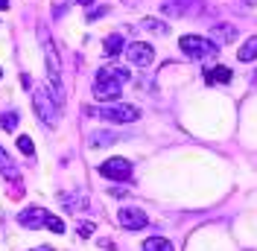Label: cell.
Listing matches in <instances>:
<instances>
[{
    "label": "cell",
    "instance_id": "obj_13",
    "mask_svg": "<svg viewBox=\"0 0 257 251\" xmlns=\"http://www.w3.org/2000/svg\"><path fill=\"white\" fill-rule=\"evenodd\" d=\"M237 59H240V62H254L257 59V35H251V38L242 41L240 50H237Z\"/></svg>",
    "mask_w": 257,
    "mask_h": 251
},
{
    "label": "cell",
    "instance_id": "obj_11",
    "mask_svg": "<svg viewBox=\"0 0 257 251\" xmlns=\"http://www.w3.org/2000/svg\"><path fill=\"white\" fill-rule=\"evenodd\" d=\"M0 175L6 178V181H21V173H18V167L12 164V158H9V152L0 146Z\"/></svg>",
    "mask_w": 257,
    "mask_h": 251
},
{
    "label": "cell",
    "instance_id": "obj_16",
    "mask_svg": "<svg viewBox=\"0 0 257 251\" xmlns=\"http://www.w3.org/2000/svg\"><path fill=\"white\" fill-rule=\"evenodd\" d=\"M114 141H117V138H114L111 132H94V135L88 138V146H91V149H96V146H111Z\"/></svg>",
    "mask_w": 257,
    "mask_h": 251
},
{
    "label": "cell",
    "instance_id": "obj_8",
    "mask_svg": "<svg viewBox=\"0 0 257 251\" xmlns=\"http://www.w3.org/2000/svg\"><path fill=\"white\" fill-rule=\"evenodd\" d=\"M117 219H120V225H123L126 231H144L146 225H149V216H146L141 207H135V204L120 207V210H117Z\"/></svg>",
    "mask_w": 257,
    "mask_h": 251
},
{
    "label": "cell",
    "instance_id": "obj_1",
    "mask_svg": "<svg viewBox=\"0 0 257 251\" xmlns=\"http://www.w3.org/2000/svg\"><path fill=\"white\" fill-rule=\"evenodd\" d=\"M44 62H47V88H50V99L62 108L64 105V85H62V62H59V53L53 47V41L44 38Z\"/></svg>",
    "mask_w": 257,
    "mask_h": 251
},
{
    "label": "cell",
    "instance_id": "obj_7",
    "mask_svg": "<svg viewBox=\"0 0 257 251\" xmlns=\"http://www.w3.org/2000/svg\"><path fill=\"white\" fill-rule=\"evenodd\" d=\"M178 47H181V53L187 59H208L210 53L216 50V44L208 41V38H202V35H181L178 38Z\"/></svg>",
    "mask_w": 257,
    "mask_h": 251
},
{
    "label": "cell",
    "instance_id": "obj_26",
    "mask_svg": "<svg viewBox=\"0 0 257 251\" xmlns=\"http://www.w3.org/2000/svg\"><path fill=\"white\" fill-rule=\"evenodd\" d=\"M38 251H53V248H47V245H44V248H38Z\"/></svg>",
    "mask_w": 257,
    "mask_h": 251
},
{
    "label": "cell",
    "instance_id": "obj_9",
    "mask_svg": "<svg viewBox=\"0 0 257 251\" xmlns=\"http://www.w3.org/2000/svg\"><path fill=\"white\" fill-rule=\"evenodd\" d=\"M126 56H128V64H135V67H149V64L155 62V47H152L149 41H135V44L126 47Z\"/></svg>",
    "mask_w": 257,
    "mask_h": 251
},
{
    "label": "cell",
    "instance_id": "obj_6",
    "mask_svg": "<svg viewBox=\"0 0 257 251\" xmlns=\"http://www.w3.org/2000/svg\"><path fill=\"white\" fill-rule=\"evenodd\" d=\"M96 170H99L102 178H108V181H128L132 178V161L114 155V158H105Z\"/></svg>",
    "mask_w": 257,
    "mask_h": 251
},
{
    "label": "cell",
    "instance_id": "obj_18",
    "mask_svg": "<svg viewBox=\"0 0 257 251\" xmlns=\"http://www.w3.org/2000/svg\"><path fill=\"white\" fill-rule=\"evenodd\" d=\"M18 123H21V117H18L15 111H0V129L12 132V129H18Z\"/></svg>",
    "mask_w": 257,
    "mask_h": 251
},
{
    "label": "cell",
    "instance_id": "obj_22",
    "mask_svg": "<svg viewBox=\"0 0 257 251\" xmlns=\"http://www.w3.org/2000/svg\"><path fill=\"white\" fill-rule=\"evenodd\" d=\"M94 228H96L94 222H79V228H76V231H79V236H91V234H94Z\"/></svg>",
    "mask_w": 257,
    "mask_h": 251
},
{
    "label": "cell",
    "instance_id": "obj_15",
    "mask_svg": "<svg viewBox=\"0 0 257 251\" xmlns=\"http://www.w3.org/2000/svg\"><path fill=\"white\" fill-rule=\"evenodd\" d=\"M144 251H176V245L170 239H164V236H149L144 242Z\"/></svg>",
    "mask_w": 257,
    "mask_h": 251
},
{
    "label": "cell",
    "instance_id": "obj_25",
    "mask_svg": "<svg viewBox=\"0 0 257 251\" xmlns=\"http://www.w3.org/2000/svg\"><path fill=\"white\" fill-rule=\"evenodd\" d=\"M0 9H9V0H0Z\"/></svg>",
    "mask_w": 257,
    "mask_h": 251
},
{
    "label": "cell",
    "instance_id": "obj_20",
    "mask_svg": "<svg viewBox=\"0 0 257 251\" xmlns=\"http://www.w3.org/2000/svg\"><path fill=\"white\" fill-rule=\"evenodd\" d=\"M102 15H108V6H94V9L88 12V18H85V21H88V24H94V21H99Z\"/></svg>",
    "mask_w": 257,
    "mask_h": 251
},
{
    "label": "cell",
    "instance_id": "obj_5",
    "mask_svg": "<svg viewBox=\"0 0 257 251\" xmlns=\"http://www.w3.org/2000/svg\"><path fill=\"white\" fill-rule=\"evenodd\" d=\"M32 108H35L38 120L47 126V129H56L59 126V105L47 96V91H41V88L32 91Z\"/></svg>",
    "mask_w": 257,
    "mask_h": 251
},
{
    "label": "cell",
    "instance_id": "obj_14",
    "mask_svg": "<svg viewBox=\"0 0 257 251\" xmlns=\"http://www.w3.org/2000/svg\"><path fill=\"white\" fill-rule=\"evenodd\" d=\"M102 50H105V56H120L126 44H123V35H108L105 41H102Z\"/></svg>",
    "mask_w": 257,
    "mask_h": 251
},
{
    "label": "cell",
    "instance_id": "obj_21",
    "mask_svg": "<svg viewBox=\"0 0 257 251\" xmlns=\"http://www.w3.org/2000/svg\"><path fill=\"white\" fill-rule=\"evenodd\" d=\"M108 70H111L114 76L120 79V82H128V79H132V70H128V67H117V64H111Z\"/></svg>",
    "mask_w": 257,
    "mask_h": 251
},
{
    "label": "cell",
    "instance_id": "obj_3",
    "mask_svg": "<svg viewBox=\"0 0 257 251\" xmlns=\"http://www.w3.org/2000/svg\"><path fill=\"white\" fill-rule=\"evenodd\" d=\"M91 91H94L96 99H102V102L108 105V102H117V99H120V94H123V82L114 76L108 67H102V70L96 73L94 88H91Z\"/></svg>",
    "mask_w": 257,
    "mask_h": 251
},
{
    "label": "cell",
    "instance_id": "obj_17",
    "mask_svg": "<svg viewBox=\"0 0 257 251\" xmlns=\"http://www.w3.org/2000/svg\"><path fill=\"white\" fill-rule=\"evenodd\" d=\"M144 30L155 32V35H170V24H164V21H158V18H146Z\"/></svg>",
    "mask_w": 257,
    "mask_h": 251
},
{
    "label": "cell",
    "instance_id": "obj_23",
    "mask_svg": "<svg viewBox=\"0 0 257 251\" xmlns=\"http://www.w3.org/2000/svg\"><path fill=\"white\" fill-rule=\"evenodd\" d=\"M190 3H193V0H176V12H184Z\"/></svg>",
    "mask_w": 257,
    "mask_h": 251
},
{
    "label": "cell",
    "instance_id": "obj_2",
    "mask_svg": "<svg viewBox=\"0 0 257 251\" xmlns=\"http://www.w3.org/2000/svg\"><path fill=\"white\" fill-rule=\"evenodd\" d=\"M18 222H21V228H47L53 234H64V222L44 207H24L18 213Z\"/></svg>",
    "mask_w": 257,
    "mask_h": 251
},
{
    "label": "cell",
    "instance_id": "obj_4",
    "mask_svg": "<svg viewBox=\"0 0 257 251\" xmlns=\"http://www.w3.org/2000/svg\"><path fill=\"white\" fill-rule=\"evenodd\" d=\"M88 114H99L105 123H135L141 120V108L128 102H108L102 108H88Z\"/></svg>",
    "mask_w": 257,
    "mask_h": 251
},
{
    "label": "cell",
    "instance_id": "obj_24",
    "mask_svg": "<svg viewBox=\"0 0 257 251\" xmlns=\"http://www.w3.org/2000/svg\"><path fill=\"white\" fill-rule=\"evenodd\" d=\"M79 6H94V0H76Z\"/></svg>",
    "mask_w": 257,
    "mask_h": 251
},
{
    "label": "cell",
    "instance_id": "obj_12",
    "mask_svg": "<svg viewBox=\"0 0 257 251\" xmlns=\"http://www.w3.org/2000/svg\"><path fill=\"white\" fill-rule=\"evenodd\" d=\"M205 82L208 85H222V82H231V70L216 64V67H205Z\"/></svg>",
    "mask_w": 257,
    "mask_h": 251
},
{
    "label": "cell",
    "instance_id": "obj_19",
    "mask_svg": "<svg viewBox=\"0 0 257 251\" xmlns=\"http://www.w3.org/2000/svg\"><path fill=\"white\" fill-rule=\"evenodd\" d=\"M18 149H21L24 155H35V143H32V138L21 135V138H18Z\"/></svg>",
    "mask_w": 257,
    "mask_h": 251
},
{
    "label": "cell",
    "instance_id": "obj_10",
    "mask_svg": "<svg viewBox=\"0 0 257 251\" xmlns=\"http://www.w3.org/2000/svg\"><path fill=\"white\" fill-rule=\"evenodd\" d=\"M210 41L216 47H225V44L237 41V27H231V24H213L210 27Z\"/></svg>",
    "mask_w": 257,
    "mask_h": 251
},
{
    "label": "cell",
    "instance_id": "obj_27",
    "mask_svg": "<svg viewBox=\"0 0 257 251\" xmlns=\"http://www.w3.org/2000/svg\"><path fill=\"white\" fill-rule=\"evenodd\" d=\"M0 79H3V70H0Z\"/></svg>",
    "mask_w": 257,
    "mask_h": 251
}]
</instances>
